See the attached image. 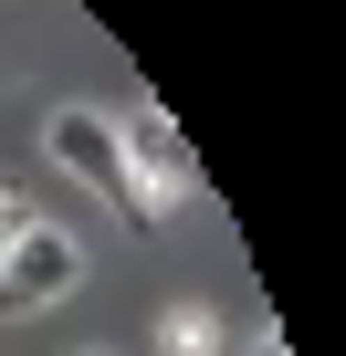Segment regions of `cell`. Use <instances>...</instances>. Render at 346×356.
Listing matches in <instances>:
<instances>
[{
  "label": "cell",
  "instance_id": "obj_1",
  "mask_svg": "<svg viewBox=\"0 0 346 356\" xmlns=\"http://www.w3.org/2000/svg\"><path fill=\"white\" fill-rule=\"evenodd\" d=\"M53 157L84 178V189H95L116 220H136V231H157V220H168V200L147 189V178L126 168V147H116V115H95V105H63V115H53Z\"/></svg>",
  "mask_w": 346,
  "mask_h": 356
},
{
  "label": "cell",
  "instance_id": "obj_5",
  "mask_svg": "<svg viewBox=\"0 0 346 356\" xmlns=\"http://www.w3.org/2000/svg\"><path fill=\"white\" fill-rule=\"evenodd\" d=\"M252 356H294V346H283V335H273V325H262V346H252Z\"/></svg>",
  "mask_w": 346,
  "mask_h": 356
},
{
  "label": "cell",
  "instance_id": "obj_6",
  "mask_svg": "<svg viewBox=\"0 0 346 356\" xmlns=\"http://www.w3.org/2000/svg\"><path fill=\"white\" fill-rule=\"evenodd\" d=\"M95 356H105V346H95Z\"/></svg>",
  "mask_w": 346,
  "mask_h": 356
},
{
  "label": "cell",
  "instance_id": "obj_4",
  "mask_svg": "<svg viewBox=\"0 0 346 356\" xmlns=\"http://www.w3.org/2000/svg\"><path fill=\"white\" fill-rule=\"evenodd\" d=\"M22 231H32V210H22V200H11V189H0V252H11V241H22Z\"/></svg>",
  "mask_w": 346,
  "mask_h": 356
},
{
  "label": "cell",
  "instance_id": "obj_2",
  "mask_svg": "<svg viewBox=\"0 0 346 356\" xmlns=\"http://www.w3.org/2000/svg\"><path fill=\"white\" fill-rule=\"evenodd\" d=\"M84 283V252H74V231H53V220H32L11 252H0V314H42V304H63Z\"/></svg>",
  "mask_w": 346,
  "mask_h": 356
},
{
  "label": "cell",
  "instance_id": "obj_3",
  "mask_svg": "<svg viewBox=\"0 0 346 356\" xmlns=\"http://www.w3.org/2000/svg\"><path fill=\"white\" fill-rule=\"evenodd\" d=\"M116 147H126V168L147 178V189H189V136L168 126L157 105H136V115H116Z\"/></svg>",
  "mask_w": 346,
  "mask_h": 356
}]
</instances>
